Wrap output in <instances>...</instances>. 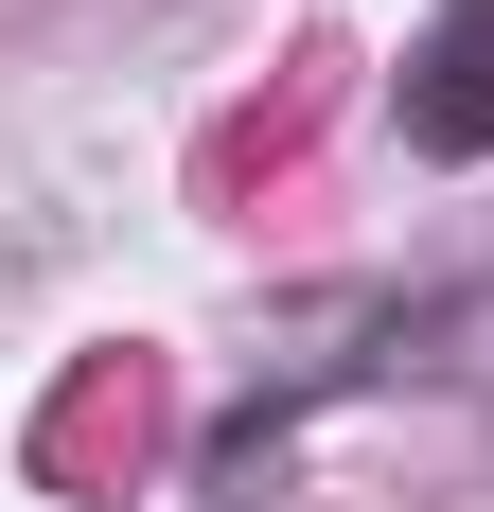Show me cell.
I'll return each mask as SVG.
<instances>
[{
  "mask_svg": "<svg viewBox=\"0 0 494 512\" xmlns=\"http://www.w3.org/2000/svg\"><path fill=\"white\" fill-rule=\"evenodd\" d=\"M406 159H494V0H442L406 36Z\"/></svg>",
  "mask_w": 494,
  "mask_h": 512,
  "instance_id": "cell-1",
  "label": "cell"
}]
</instances>
